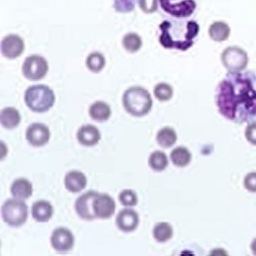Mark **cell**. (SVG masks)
<instances>
[{"instance_id": "obj_1", "label": "cell", "mask_w": 256, "mask_h": 256, "mask_svg": "<svg viewBox=\"0 0 256 256\" xmlns=\"http://www.w3.org/2000/svg\"><path fill=\"white\" fill-rule=\"evenodd\" d=\"M216 104L222 116L234 124L256 122V74L230 73L217 86Z\"/></svg>"}, {"instance_id": "obj_2", "label": "cell", "mask_w": 256, "mask_h": 256, "mask_svg": "<svg viewBox=\"0 0 256 256\" xmlns=\"http://www.w3.org/2000/svg\"><path fill=\"white\" fill-rule=\"evenodd\" d=\"M164 20L160 26V42L166 49L186 52L192 47L200 32V26L194 20Z\"/></svg>"}, {"instance_id": "obj_3", "label": "cell", "mask_w": 256, "mask_h": 256, "mask_svg": "<svg viewBox=\"0 0 256 256\" xmlns=\"http://www.w3.org/2000/svg\"><path fill=\"white\" fill-rule=\"evenodd\" d=\"M122 104L130 114L142 118L151 112L154 102L146 89L142 86H133L126 91L122 97Z\"/></svg>"}, {"instance_id": "obj_4", "label": "cell", "mask_w": 256, "mask_h": 256, "mask_svg": "<svg viewBox=\"0 0 256 256\" xmlns=\"http://www.w3.org/2000/svg\"><path fill=\"white\" fill-rule=\"evenodd\" d=\"M26 106L32 112L42 114L54 106L56 96L53 90L46 85H35L26 90L24 96Z\"/></svg>"}, {"instance_id": "obj_5", "label": "cell", "mask_w": 256, "mask_h": 256, "mask_svg": "<svg viewBox=\"0 0 256 256\" xmlns=\"http://www.w3.org/2000/svg\"><path fill=\"white\" fill-rule=\"evenodd\" d=\"M2 216L4 222L11 227H20L28 221V206L23 200L10 199L2 206Z\"/></svg>"}, {"instance_id": "obj_6", "label": "cell", "mask_w": 256, "mask_h": 256, "mask_svg": "<svg viewBox=\"0 0 256 256\" xmlns=\"http://www.w3.org/2000/svg\"><path fill=\"white\" fill-rule=\"evenodd\" d=\"M221 61L228 72H242L248 67L250 58L245 50L238 46H232L223 50Z\"/></svg>"}, {"instance_id": "obj_7", "label": "cell", "mask_w": 256, "mask_h": 256, "mask_svg": "<svg viewBox=\"0 0 256 256\" xmlns=\"http://www.w3.org/2000/svg\"><path fill=\"white\" fill-rule=\"evenodd\" d=\"M162 10L176 19H187L191 17L196 8V0H158Z\"/></svg>"}, {"instance_id": "obj_8", "label": "cell", "mask_w": 256, "mask_h": 256, "mask_svg": "<svg viewBox=\"0 0 256 256\" xmlns=\"http://www.w3.org/2000/svg\"><path fill=\"white\" fill-rule=\"evenodd\" d=\"M49 64L47 60L40 55H31L25 60L22 67L24 76L31 82H38L47 76Z\"/></svg>"}, {"instance_id": "obj_9", "label": "cell", "mask_w": 256, "mask_h": 256, "mask_svg": "<svg viewBox=\"0 0 256 256\" xmlns=\"http://www.w3.org/2000/svg\"><path fill=\"white\" fill-rule=\"evenodd\" d=\"M25 50V43L20 36L10 34L2 40L1 52L2 56L8 60L20 58Z\"/></svg>"}, {"instance_id": "obj_10", "label": "cell", "mask_w": 256, "mask_h": 256, "mask_svg": "<svg viewBox=\"0 0 256 256\" xmlns=\"http://www.w3.org/2000/svg\"><path fill=\"white\" fill-rule=\"evenodd\" d=\"M100 193L90 191L78 198L76 203V210L79 217L86 221L96 218L94 210V202Z\"/></svg>"}, {"instance_id": "obj_11", "label": "cell", "mask_w": 256, "mask_h": 256, "mask_svg": "<svg viewBox=\"0 0 256 256\" xmlns=\"http://www.w3.org/2000/svg\"><path fill=\"white\" fill-rule=\"evenodd\" d=\"M52 244L53 248L58 252H68L74 247V235L68 229L59 228L52 234Z\"/></svg>"}, {"instance_id": "obj_12", "label": "cell", "mask_w": 256, "mask_h": 256, "mask_svg": "<svg viewBox=\"0 0 256 256\" xmlns=\"http://www.w3.org/2000/svg\"><path fill=\"white\" fill-rule=\"evenodd\" d=\"M26 139L30 144L35 148L46 146L50 142V130L44 124L40 122L32 124L26 130Z\"/></svg>"}, {"instance_id": "obj_13", "label": "cell", "mask_w": 256, "mask_h": 256, "mask_svg": "<svg viewBox=\"0 0 256 256\" xmlns=\"http://www.w3.org/2000/svg\"><path fill=\"white\" fill-rule=\"evenodd\" d=\"M94 210L96 218L108 220L115 214L116 203L108 194H98L94 200Z\"/></svg>"}, {"instance_id": "obj_14", "label": "cell", "mask_w": 256, "mask_h": 256, "mask_svg": "<svg viewBox=\"0 0 256 256\" xmlns=\"http://www.w3.org/2000/svg\"><path fill=\"white\" fill-rule=\"evenodd\" d=\"M139 216L134 210L124 209L121 210L116 217V226L118 228L125 233L134 232L139 226Z\"/></svg>"}, {"instance_id": "obj_15", "label": "cell", "mask_w": 256, "mask_h": 256, "mask_svg": "<svg viewBox=\"0 0 256 256\" xmlns=\"http://www.w3.org/2000/svg\"><path fill=\"white\" fill-rule=\"evenodd\" d=\"M77 138L80 144L90 148L98 144L101 140L102 134L95 126L86 125L80 127L78 132Z\"/></svg>"}, {"instance_id": "obj_16", "label": "cell", "mask_w": 256, "mask_h": 256, "mask_svg": "<svg viewBox=\"0 0 256 256\" xmlns=\"http://www.w3.org/2000/svg\"><path fill=\"white\" fill-rule=\"evenodd\" d=\"M88 185V178L84 174L78 170L68 172L65 178L66 188L72 193L83 191Z\"/></svg>"}, {"instance_id": "obj_17", "label": "cell", "mask_w": 256, "mask_h": 256, "mask_svg": "<svg viewBox=\"0 0 256 256\" xmlns=\"http://www.w3.org/2000/svg\"><path fill=\"white\" fill-rule=\"evenodd\" d=\"M32 217L38 222H47L54 215V208L47 200H38L32 208Z\"/></svg>"}, {"instance_id": "obj_18", "label": "cell", "mask_w": 256, "mask_h": 256, "mask_svg": "<svg viewBox=\"0 0 256 256\" xmlns=\"http://www.w3.org/2000/svg\"><path fill=\"white\" fill-rule=\"evenodd\" d=\"M208 34L211 40L215 42H224L230 36L232 29L226 22H216L210 26Z\"/></svg>"}, {"instance_id": "obj_19", "label": "cell", "mask_w": 256, "mask_h": 256, "mask_svg": "<svg viewBox=\"0 0 256 256\" xmlns=\"http://www.w3.org/2000/svg\"><path fill=\"white\" fill-rule=\"evenodd\" d=\"M0 121L4 128L10 130H14L22 122V116L16 108H6L1 112Z\"/></svg>"}, {"instance_id": "obj_20", "label": "cell", "mask_w": 256, "mask_h": 256, "mask_svg": "<svg viewBox=\"0 0 256 256\" xmlns=\"http://www.w3.org/2000/svg\"><path fill=\"white\" fill-rule=\"evenodd\" d=\"M12 194L16 198L28 200L32 196L34 188L30 181L24 178L16 180L11 188Z\"/></svg>"}, {"instance_id": "obj_21", "label": "cell", "mask_w": 256, "mask_h": 256, "mask_svg": "<svg viewBox=\"0 0 256 256\" xmlns=\"http://www.w3.org/2000/svg\"><path fill=\"white\" fill-rule=\"evenodd\" d=\"M90 115L91 118L97 122H106L112 116V108L104 102H96L90 108Z\"/></svg>"}, {"instance_id": "obj_22", "label": "cell", "mask_w": 256, "mask_h": 256, "mask_svg": "<svg viewBox=\"0 0 256 256\" xmlns=\"http://www.w3.org/2000/svg\"><path fill=\"white\" fill-rule=\"evenodd\" d=\"M170 160L176 167L185 168L191 163L192 155L185 146H178L170 154Z\"/></svg>"}, {"instance_id": "obj_23", "label": "cell", "mask_w": 256, "mask_h": 256, "mask_svg": "<svg viewBox=\"0 0 256 256\" xmlns=\"http://www.w3.org/2000/svg\"><path fill=\"white\" fill-rule=\"evenodd\" d=\"M178 138L176 131L170 127L162 128L156 136L157 143L164 149L172 148L178 142Z\"/></svg>"}, {"instance_id": "obj_24", "label": "cell", "mask_w": 256, "mask_h": 256, "mask_svg": "<svg viewBox=\"0 0 256 256\" xmlns=\"http://www.w3.org/2000/svg\"><path fill=\"white\" fill-rule=\"evenodd\" d=\"M122 46L128 53L136 54L143 47V40L138 34L130 32L124 37Z\"/></svg>"}, {"instance_id": "obj_25", "label": "cell", "mask_w": 256, "mask_h": 256, "mask_svg": "<svg viewBox=\"0 0 256 256\" xmlns=\"http://www.w3.org/2000/svg\"><path fill=\"white\" fill-rule=\"evenodd\" d=\"M152 233H154V238L157 242H168L173 238V228L168 222L158 223L154 228Z\"/></svg>"}, {"instance_id": "obj_26", "label": "cell", "mask_w": 256, "mask_h": 256, "mask_svg": "<svg viewBox=\"0 0 256 256\" xmlns=\"http://www.w3.org/2000/svg\"><path fill=\"white\" fill-rule=\"evenodd\" d=\"M86 67L94 73H100L106 66V59L102 54L94 52L88 56L86 61Z\"/></svg>"}, {"instance_id": "obj_27", "label": "cell", "mask_w": 256, "mask_h": 256, "mask_svg": "<svg viewBox=\"0 0 256 256\" xmlns=\"http://www.w3.org/2000/svg\"><path fill=\"white\" fill-rule=\"evenodd\" d=\"M168 164L169 162L167 155L162 151H155L150 156V167L155 172H163L167 168Z\"/></svg>"}, {"instance_id": "obj_28", "label": "cell", "mask_w": 256, "mask_h": 256, "mask_svg": "<svg viewBox=\"0 0 256 256\" xmlns=\"http://www.w3.org/2000/svg\"><path fill=\"white\" fill-rule=\"evenodd\" d=\"M154 95L162 102L170 101L173 98V88L167 83L158 84L154 88Z\"/></svg>"}, {"instance_id": "obj_29", "label": "cell", "mask_w": 256, "mask_h": 256, "mask_svg": "<svg viewBox=\"0 0 256 256\" xmlns=\"http://www.w3.org/2000/svg\"><path fill=\"white\" fill-rule=\"evenodd\" d=\"M136 0H114V8L116 12L127 14L134 11Z\"/></svg>"}, {"instance_id": "obj_30", "label": "cell", "mask_w": 256, "mask_h": 256, "mask_svg": "<svg viewBox=\"0 0 256 256\" xmlns=\"http://www.w3.org/2000/svg\"><path fill=\"white\" fill-rule=\"evenodd\" d=\"M119 200L120 203L125 206H134L137 205L138 196L137 194L132 190H124L120 194Z\"/></svg>"}, {"instance_id": "obj_31", "label": "cell", "mask_w": 256, "mask_h": 256, "mask_svg": "<svg viewBox=\"0 0 256 256\" xmlns=\"http://www.w3.org/2000/svg\"><path fill=\"white\" fill-rule=\"evenodd\" d=\"M139 7L145 14H151L158 10V0H138Z\"/></svg>"}, {"instance_id": "obj_32", "label": "cell", "mask_w": 256, "mask_h": 256, "mask_svg": "<svg viewBox=\"0 0 256 256\" xmlns=\"http://www.w3.org/2000/svg\"><path fill=\"white\" fill-rule=\"evenodd\" d=\"M244 184L247 191L256 193V172L248 174L244 179Z\"/></svg>"}, {"instance_id": "obj_33", "label": "cell", "mask_w": 256, "mask_h": 256, "mask_svg": "<svg viewBox=\"0 0 256 256\" xmlns=\"http://www.w3.org/2000/svg\"><path fill=\"white\" fill-rule=\"evenodd\" d=\"M245 136L248 143L256 146V122L248 124L246 128Z\"/></svg>"}, {"instance_id": "obj_34", "label": "cell", "mask_w": 256, "mask_h": 256, "mask_svg": "<svg viewBox=\"0 0 256 256\" xmlns=\"http://www.w3.org/2000/svg\"><path fill=\"white\" fill-rule=\"evenodd\" d=\"M251 250L253 254L256 256V238L253 240L251 244Z\"/></svg>"}]
</instances>
